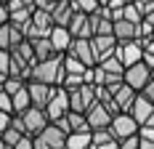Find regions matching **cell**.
<instances>
[{
  "label": "cell",
  "mask_w": 154,
  "mask_h": 149,
  "mask_svg": "<svg viewBox=\"0 0 154 149\" xmlns=\"http://www.w3.org/2000/svg\"><path fill=\"white\" fill-rule=\"evenodd\" d=\"M29 80H40L48 85H61L64 80V53H56L45 61H35L29 69Z\"/></svg>",
  "instance_id": "6da1fadb"
},
{
  "label": "cell",
  "mask_w": 154,
  "mask_h": 149,
  "mask_svg": "<svg viewBox=\"0 0 154 149\" xmlns=\"http://www.w3.org/2000/svg\"><path fill=\"white\" fill-rule=\"evenodd\" d=\"M51 30H53L51 11H45V8H35L29 24H27V30H24V35H27V40H35V37H48Z\"/></svg>",
  "instance_id": "7a4b0ae2"
},
{
  "label": "cell",
  "mask_w": 154,
  "mask_h": 149,
  "mask_svg": "<svg viewBox=\"0 0 154 149\" xmlns=\"http://www.w3.org/2000/svg\"><path fill=\"white\" fill-rule=\"evenodd\" d=\"M69 112V90L61 88V85H53V93H51V101L45 104V115L48 120L53 122V120L64 117Z\"/></svg>",
  "instance_id": "3957f363"
},
{
  "label": "cell",
  "mask_w": 154,
  "mask_h": 149,
  "mask_svg": "<svg viewBox=\"0 0 154 149\" xmlns=\"http://www.w3.org/2000/svg\"><path fill=\"white\" fill-rule=\"evenodd\" d=\"M138 128L141 125L133 120L130 112H120V115H114L112 122H109V131H112V136H114L117 141H122V138H128V136H136Z\"/></svg>",
  "instance_id": "277c9868"
},
{
  "label": "cell",
  "mask_w": 154,
  "mask_h": 149,
  "mask_svg": "<svg viewBox=\"0 0 154 149\" xmlns=\"http://www.w3.org/2000/svg\"><path fill=\"white\" fill-rule=\"evenodd\" d=\"M122 80L130 85L133 90H143V85L152 80V67H146L143 61H138V64H130V67H125V74H122Z\"/></svg>",
  "instance_id": "5b68a950"
},
{
  "label": "cell",
  "mask_w": 154,
  "mask_h": 149,
  "mask_svg": "<svg viewBox=\"0 0 154 149\" xmlns=\"http://www.w3.org/2000/svg\"><path fill=\"white\" fill-rule=\"evenodd\" d=\"M93 101H96V85L91 83H82L80 88L69 90V109H75V112H85Z\"/></svg>",
  "instance_id": "8992f818"
},
{
  "label": "cell",
  "mask_w": 154,
  "mask_h": 149,
  "mask_svg": "<svg viewBox=\"0 0 154 149\" xmlns=\"http://www.w3.org/2000/svg\"><path fill=\"white\" fill-rule=\"evenodd\" d=\"M19 117H21V122H24V128H27V133H29V136H37L48 122H51L48 115H45V109H40V106H29V109H24Z\"/></svg>",
  "instance_id": "52a82bcc"
},
{
  "label": "cell",
  "mask_w": 154,
  "mask_h": 149,
  "mask_svg": "<svg viewBox=\"0 0 154 149\" xmlns=\"http://www.w3.org/2000/svg\"><path fill=\"white\" fill-rule=\"evenodd\" d=\"M91 48H93V56H96V64H101L104 59L114 56L117 37H114V35H93L91 37Z\"/></svg>",
  "instance_id": "ba28073f"
},
{
  "label": "cell",
  "mask_w": 154,
  "mask_h": 149,
  "mask_svg": "<svg viewBox=\"0 0 154 149\" xmlns=\"http://www.w3.org/2000/svg\"><path fill=\"white\" fill-rule=\"evenodd\" d=\"M91 24H93V35H114V19L106 5H98L91 14Z\"/></svg>",
  "instance_id": "9c48e42d"
},
{
  "label": "cell",
  "mask_w": 154,
  "mask_h": 149,
  "mask_svg": "<svg viewBox=\"0 0 154 149\" xmlns=\"http://www.w3.org/2000/svg\"><path fill=\"white\" fill-rule=\"evenodd\" d=\"M114 56L122 61L125 67H130V64H138V61H141L143 51H141V43H138V40H125V43H120V40H117Z\"/></svg>",
  "instance_id": "30bf717a"
},
{
  "label": "cell",
  "mask_w": 154,
  "mask_h": 149,
  "mask_svg": "<svg viewBox=\"0 0 154 149\" xmlns=\"http://www.w3.org/2000/svg\"><path fill=\"white\" fill-rule=\"evenodd\" d=\"M112 117H114V115H112V112H109L101 101H93V104L85 109V120H88L91 131H96V128H109Z\"/></svg>",
  "instance_id": "8fae6325"
},
{
  "label": "cell",
  "mask_w": 154,
  "mask_h": 149,
  "mask_svg": "<svg viewBox=\"0 0 154 149\" xmlns=\"http://www.w3.org/2000/svg\"><path fill=\"white\" fill-rule=\"evenodd\" d=\"M66 53L75 56V59H80L85 67H96V56H93V48H91V40L88 37H72Z\"/></svg>",
  "instance_id": "7c38bea8"
},
{
  "label": "cell",
  "mask_w": 154,
  "mask_h": 149,
  "mask_svg": "<svg viewBox=\"0 0 154 149\" xmlns=\"http://www.w3.org/2000/svg\"><path fill=\"white\" fill-rule=\"evenodd\" d=\"M27 90H29L32 106H40V109H45V104L51 101V93H53V85L40 83V80H27Z\"/></svg>",
  "instance_id": "4fadbf2b"
},
{
  "label": "cell",
  "mask_w": 154,
  "mask_h": 149,
  "mask_svg": "<svg viewBox=\"0 0 154 149\" xmlns=\"http://www.w3.org/2000/svg\"><path fill=\"white\" fill-rule=\"evenodd\" d=\"M66 30L72 32V37H93V24H91V14H82V11H75L72 21Z\"/></svg>",
  "instance_id": "5bb4252c"
},
{
  "label": "cell",
  "mask_w": 154,
  "mask_h": 149,
  "mask_svg": "<svg viewBox=\"0 0 154 149\" xmlns=\"http://www.w3.org/2000/svg\"><path fill=\"white\" fill-rule=\"evenodd\" d=\"M136 96H138V90H133L125 80L112 90V99H114V104L120 106V112H130V106H133V101H136Z\"/></svg>",
  "instance_id": "9a60e30c"
},
{
  "label": "cell",
  "mask_w": 154,
  "mask_h": 149,
  "mask_svg": "<svg viewBox=\"0 0 154 149\" xmlns=\"http://www.w3.org/2000/svg\"><path fill=\"white\" fill-rule=\"evenodd\" d=\"M72 16H75V5H72V0H59V3L51 8L53 27H69Z\"/></svg>",
  "instance_id": "2e32d148"
},
{
  "label": "cell",
  "mask_w": 154,
  "mask_h": 149,
  "mask_svg": "<svg viewBox=\"0 0 154 149\" xmlns=\"http://www.w3.org/2000/svg\"><path fill=\"white\" fill-rule=\"evenodd\" d=\"M152 112H154V101H152V99H146L143 93H138V96H136V101H133V106H130L133 120H136L138 125H143L146 120L152 117Z\"/></svg>",
  "instance_id": "e0dca14e"
},
{
  "label": "cell",
  "mask_w": 154,
  "mask_h": 149,
  "mask_svg": "<svg viewBox=\"0 0 154 149\" xmlns=\"http://www.w3.org/2000/svg\"><path fill=\"white\" fill-rule=\"evenodd\" d=\"M37 136H43V138H45V144H48L51 149H64V144H66V133H64L56 122H48Z\"/></svg>",
  "instance_id": "ac0fdd59"
},
{
  "label": "cell",
  "mask_w": 154,
  "mask_h": 149,
  "mask_svg": "<svg viewBox=\"0 0 154 149\" xmlns=\"http://www.w3.org/2000/svg\"><path fill=\"white\" fill-rule=\"evenodd\" d=\"M48 37H51V43H53V48H56V53H66V51H69L72 32L66 30V27H53Z\"/></svg>",
  "instance_id": "d6986e66"
},
{
  "label": "cell",
  "mask_w": 154,
  "mask_h": 149,
  "mask_svg": "<svg viewBox=\"0 0 154 149\" xmlns=\"http://www.w3.org/2000/svg\"><path fill=\"white\" fill-rule=\"evenodd\" d=\"M91 144H93V131H75L66 136L64 149H91Z\"/></svg>",
  "instance_id": "ffe728a7"
},
{
  "label": "cell",
  "mask_w": 154,
  "mask_h": 149,
  "mask_svg": "<svg viewBox=\"0 0 154 149\" xmlns=\"http://www.w3.org/2000/svg\"><path fill=\"white\" fill-rule=\"evenodd\" d=\"M114 37L125 43V40H138V32H136V24L128 21V19H117L114 21Z\"/></svg>",
  "instance_id": "44dd1931"
},
{
  "label": "cell",
  "mask_w": 154,
  "mask_h": 149,
  "mask_svg": "<svg viewBox=\"0 0 154 149\" xmlns=\"http://www.w3.org/2000/svg\"><path fill=\"white\" fill-rule=\"evenodd\" d=\"M32 48H35V59L37 61H45L51 56H56V48L51 43V37H35L32 40Z\"/></svg>",
  "instance_id": "7402d4cb"
},
{
  "label": "cell",
  "mask_w": 154,
  "mask_h": 149,
  "mask_svg": "<svg viewBox=\"0 0 154 149\" xmlns=\"http://www.w3.org/2000/svg\"><path fill=\"white\" fill-rule=\"evenodd\" d=\"M64 117H66V122H69V133H75V131H91V125H88V120H85V112L69 109Z\"/></svg>",
  "instance_id": "603a6c76"
},
{
  "label": "cell",
  "mask_w": 154,
  "mask_h": 149,
  "mask_svg": "<svg viewBox=\"0 0 154 149\" xmlns=\"http://www.w3.org/2000/svg\"><path fill=\"white\" fill-rule=\"evenodd\" d=\"M11 53H14V56H19V59H24L27 61V64H35V48H32V40H21V43H16L14 48H11Z\"/></svg>",
  "instance_id": "cb8c5ba5"
},
{
  "label": "cell",
  "mask_w": 154,
  "mask_h": 149,
  "mask_svg": "<svg viewBox=\"0 0 154 149\" xmlns=\"http://www.w3.org/2000/svg\"><path fill=\"white\" fill-rule=\"evenodd\" d=\"M11 99H14V115H21L24 109H29V106H32V99H29V90H27V85L19 90V93H14Z\"/></svg>",
  "instance_id": "d4e9b609"
},
{
  "label": "cell",
  "mask_w": 154,
  "mask_h": 149,
  "mask_svg": "<svg viewBox=\"0 0 154 149\" xmlns=\"http://www.w3.org/2000/svg\"><path fill=\"white\" fill-rule=\"evenodd\" d=\"M85 69H88V67H85L80 59L64 53V72H66V74H85Z\"/></svg>",
  "instance_id": "484cf974"
},
{
  "label": "cell",
  "mask_w": 154,
  "mask_h": 149,
  "mask_svg": "<svg viewBox=\"0 0 154 149\" xmlns=\"http://www.w3.org/2000/svg\"><path fill=\"white\" fill-rule=\"evenodd\" d=\"M98 67H104V72H109V74H125V64L117 56H109V59H104Z\"/></svg>",
  "instance_id": "4316f807"
},
{
  "label": "cell",
  "mask_w": 154,
  "mask_h": 149,
  "mask_svg": "<svg viewBox=\"0 0 154 149\" xmlns=\"http://www.w3.org/2000/svg\"><path fill=\"white\" fill-rule=\"evenodd\" d=\"M27 85V80H21V77H5V83H3V90L8 93V96H14L19 90Z\"/></svg>",
  "instance_id": "83f0119b"
},
{
  "label": "cell",
  "mask_w": 154,
  "mask_h": 149,
  "mask_svg": "<svg viewBox=\"0 0 154 149\" xmlns=\"http://www.w3.org/2000/svg\"><path fill=\"white\" fill-rule=\"evenodd\" d=\"M122 19H128V21H133V24H138L141 19H143V14L138 11V5H136V3H128V5L122 8Z\"/></svg>",
  "instance_id": "f1b7e54d"
},
{
  "label": "cell",
  "mask_w": 154,
  "mask_h": 149,
  "mask_svg": "<svg viewBox=\"0 0 154 149\" xmlns=\"http://www.w3.org/2000/svg\"><path fill=\"white\" fill-rule=\"evenodd\" d=\"M21 136H27V133H21V131H19V128H14V125H8V128H5V131H3V133H0V138H3V141H5V144H8V147H14L16 141H19V138H21Z\"/></svg>",
  "instance_id": "f546056e"
},
{
  "label": "cell",
  "mask_w": 154,
  "mask_h": 149,
  "mask_svg": "<svg viewBox=\"0 0 154 149\" xmlns=\"http://www.w3.org/2000/svg\"><path fill=\"white\" fill-rule=\"evenodd\" d=\"M72 5H75V11H82V14H93L101 3L98 0H72Z\"/></svg>",
  "instance_id": "4dcf8cb0"
},
{
  "label": "cell",
  "mask_w": 154,
  "mask_h": 149,
  "mask_svg": "<svg viewBox=\"0 0 154 149\" xmlns=\"http://www.w3.org/2000/svg\"><path fill=\"white\" fill-rule=\"evenodd\" d=\"M0 48L11 51V24H3L0 27Z\"/></svg>",
  "instance_id": "1f68e13d"
},
{
  "label": "cell",
  "mask_w": 154,
  "mask_h": 149,
  "mask_svg": "<svg viewBox=\"0 0 154 149\" xmlns=\"http://www.w3.org/2000/svg\"><path fill=\"white\" fill-rule=\"evenodd\" d=\"M0 109H3V112H8V115H14V99H11L3 88H0Z\"/></svg>",
  "instance_id": "d6a6232c"
},
{
  "label": "cell",
  "mask_w": 154,
  "mask_h": 149,
  "mask_svg": "<svg viewBox=\"0 0 154 149\" xmlns=\"http://www.w3.org/2000/svg\"><path fill=\"white\" fill-rule=\"evenodd\" d=\"M8 67H11V51L0 48V72H5V74H8Z\"/></svg>",
  "instance_id": "836d02e7"
},
{
  "label": "cell",
  "mask_w": 154,
  "mask_h": 149,
  "mask_svg": "<svg viewBox=\"0 0 154 149\" xmlns=\"http://www.w3.org/2000/svg\"><path fill=\"white\" fill-rule=\"evenodd\" d=\"M136 5H138V11H141L143 16L154 14V0H136Z\"/></svg>",
  "instance_id": "e575fe53"
},
{
  "label": "cell",
  "mask_w": 154,
  "mask_h": 149,
  "mask_svg": "<svg viewBox=\"0 0 154 149\" xmlns=\"http://www.w3.org/2000/svg\"><path fill=\"white\" fill-rule=\"evenodd\" d=\"M138 133L136 136H128V138H122V141H120V149H138Z\"/></svg>",
  "instance_id": "d590c367"
},
{
  "label": "cell",
  "mask_w": 154,
  "mask_h": 149,
  "mask_svg": "<svg viewBox=\"0 0 154 149\" xmlns=\"http://www.w3.org/2000/svg\"><path fill=\"white\" fill-rule=\"evenodd\" d=\"M11 149H35V141H32V136H21Z\"/></svg>",
  "instance_id": "8d00e7d4"
},
{
  "label": "cell",
  "mask_w": 154,
  "mask_h": 149,
  "mask_svg": "<svg viewBox=\"0 0 154 149\" xmlns=\"http://www.w3.org/2000/svg\"><path fill=\"white\" fill-rule=\"evenodd\" d=\"M138 136H141V138H146V141H154V125H141Z\"/></svg>",
  "instance_id": "74e56055"
},
{
  "label": "cell",
  "mask_w": 154,
  "mask_h": 149,
  "mask_svg": "<svg viewBox=\"0 0 154 149\" xmlns=\"http://www.w3.org/2000/svg\"><path fill=\"white\" fill-rule=\"evenodd\" d=\"M91 149H120V141L117 138H109L104 144H91Z\"/></svg>",
  "instance_id": "f35d334b"
},
{
  "label": "cell",
  "mask_w": 154,
  "mask_h": 149,
  "mask_svg": "<svg viewBox=\"0 0 154 149\" xmlns=\"http://www.w3.org/2000/svg\"><path fill=\"white\" fill-rule=\"evenodd\" d=\"M8 19H11L8 5H5V3H0V27H3V24H8Z\"/></svg>",
  "instance_id": "ab89813d"
},
{
  "label": "cell",
  "mask_w": 154,
  "mask_h": 149,
  "mask_svg": "<svg viewBox=\"0 0 154 149\" xmlns=\"http://www.w3.org/2000/svg\"><path fill=\"white\" fill-rule=\"evenodd\" d=\"M11 117H14V115H8V112H3V109H0V133L11 125Z\"/></svg>",
  "instance_id": "60d3db41"
},
{
  "label": "cell",
  "mask_w": 154,
  "mask_h": 149,
  "mask_svg": "<svg viewBox=\"0 0 154 149\" xmlns=\"http://www.w3.org/2000/svg\"><path fill=\"white\" fill-rule=\"evenodd\" d=\"M141 93H143L146 99H152V101H154V77L146 83V85H143V90H141Z\"/></svg>",
  "instance_id": "b9f144b4"
},
{
  "label": "cell",
  "mask_w": 154,
  "mask_h": 149,
  "mask_svg": "<svg viewBox=\"0 0 154 149\" xmlns=\"http://www.w3.org/2000/svg\"><path fill=\"white\" fill-rule=\"evenodd\" d=\"M56 3H59V0H35V8H45V11H51Z\"/></svg>",
  "instance_id": "7bdbcfd3"
},
{
  "label": "cell",
  "mask_w": 154,
  "mask_h": 149,
  "mask_svg": "<svg viewBox=\"0 0 154 149\" xmlns=\"http://www.w3.org/2000/svg\"><path fill=\"white\" fill-rule=\"evenodd\" d=\"M32 141H35V149H51L45 144V138H43V136H32Z\"/></svg>",
  "instance_id": "ee69618b"
},
{
  "label": "cell",
  "mask_w": 154,
  "mask_h": 149,
  "mask_svg": "<svg viewBox=\"0 0 154 149\" xmlns=\"http://www.w3.org/2000/svg\"><path fill=\"white\" fill-rule=\"evenodd\" d=\"M141 138V136H138ZM138 149H154V141H146V138H141L138 141Z\"/></svg>",
  "instance_id": "f6af8a7d"
},
{
  "label": "cell",
  "mask_w": 154,
  "mask_h": 149,
  "mask_svg": "<svg viewBox=\"0 0 154 149\" xmlns=\"http://www.w3.org/2000/svg\"><path fill=\"white\" fill-rule=\"evenodd\" d=\"M143 125H154V112H152V117L146 120V122H143Z\"/></svg>",
  "instance_id": "bcb514c9"
},
{
  "label": "cell",
  "mask_w": 154,
  "mask_h": 149,
  "mask_svg": "<svg viewBox=\"0 0 154 149\" xmlns=\"http://www.w3.org/2000/svg\"><path fill=\"white\" fill-rule=\"evenodd\" d=\"M0 149H11V147H8V144H5V141H3V138H0Z\"/></svg>",
  "instance_id": "7dc6e473"
},
{
  "label": "cell",
  "mask_w": 154,
  "mask_h": 149,
  "mask_svg": "<svg viewBox=\"0 0 154 149\" xmlns=\"http://www.w3.org/2000/svg\"><path fill=\"white\" fill-rule=\"evenodd\" d=\"M152 77H154V67H152Z\"/></svg>",
  "instance_id": "c3c4849f"
},
{
  "label": "cell",
  "mask_w": 154,
  "mask_h": 149,
  "mask_svg": "<svg viewBox=\"0 0 154 149\" xmlns=\"http://www.w3.org/2000/svg\"><path fill=\"white\" fill-rule=\"evenodd\" d=\"M152 40H154V32H152Z\"/></svg>",
  "instance_id": "681fc988"
},
{
  "label": "cell",
  "mask_w": 154,
  "mask_h": 149,
  "mask_svg": "<svg viewBox=\"0 0 154 149\" xmlns=\"http://www.w3.org/2000/svg\"><path fill=\"white\" fill-rule=\"evenodd\" d=\"M3 3H8V0H3Z\"/></svg>",
  "instance_id": "f907efd6"
},
{
  "label": "cell",
  "mask_w": 154,
  "mask_h": 149,
  "mask_svg": "<svg viewBox=\"0 0 154 149\" xmlns=\"http://www.w3.org/2000/svg\"><path fill=\"white\" fill-rule=\"evenodd\" d=\"M0 3H3V0H0Z\"/></svg>",
  "instance_id": "816d5d0a"
}]
</instances>
